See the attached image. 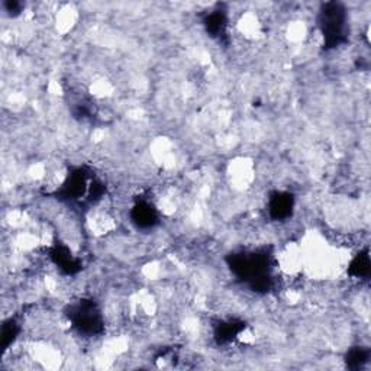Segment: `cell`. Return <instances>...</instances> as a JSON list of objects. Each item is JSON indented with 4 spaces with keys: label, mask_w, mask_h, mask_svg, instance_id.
I'll use <instances>...</instances> for the list:
<instances>
[{
    "label": "cell",
    "mask_w": 371,
    "mask_h": 371,
    "mask_svg": "<svg viewBox=\"0 0 371 371\" xmlns=\"http://www.w3.org/2000/svg\"><path fill=\"white\" fill-rule=\"evenodd\" d=\"M18 333H19V327L13 319H9L8 322L3 324V328H2V347H3V349H8L12 345V343L16 340Z\"/></svg>",
    "instance_id": "cell-11"
},
{
    "label": "cell",
    "mask_w": 371,
    "mask_h": 371,
    "mask_svg": "<svg viewBox=\"0 0 371 371\" xmlns=\"http://www.w3.org/2000/svg\"><path fill=\"white\" fill-rule=\"evenodd\" d=\"M228 264L232 273L254 292L265 293L272 289V256L267 249L237 252L229 257Z\"/></svg>",
    "instance_id": "cell-1"
},
{
    "label": "cell",
    "mask_w": 371,
    "mask_h": 371,
    "mask_svg": "<svg viewBox=\"0 0 371 371\" xmlns=\"http://www.w3.org/2000/svg\"><path fill=\"white\" fill-rule=\"evenodd\" d=\"M131 219L138 228H153L158 222V212L148 200H140L131 211Z\"/></svg>",
    "instance_id": "cell-6"
},
{
    "label": "cell",
    "mask_w": 371,
    "mask_h": 371,
    "mask_svg": "<svg viewBox=\"0 0 371 371\" xmlns=\"http://www.w3.org/2000/svg\"><path fill=\"white\" fill-rule=\"evenodd\" d=\"M70 322L83 335L93 336L104 331V319L99 306L90 299H81L70 306L69 313Z\"/></svg>",
    "instance_id": "cell-3"
},
{
    "label": "cell",
    "mask_w": 371,
    "mask_h": 371,
    "mask_svg": "<svg viewBox=\"0 0 371 371\" xmlns=\"http://www.w3.org/2000/svg\"><path fill=\"white\" fill-rule=\"evenodd\" d=\"M348 273L352 277H358V279H368L370 276V256H368V249H364L352 258L349 267H348Z\"/></svg>",
    "instance_id": "cell-9"
},
{
    "label": "cell",
    "mask_w": 371,
    "mask_h": 371,
    "mask_svg": "<svg viewBox=\"0 0 371 371\" xmlns=\"http://www.w3.org/2000/svg\"><path fill=\"white\" fill-rule=\"evenodd\" d=\"M49 257L54 261V264L65 274H74L80 272L81 263L72 254L69 247L64 244H57L49 252Z\"/></svg>",
    "instance_id": "cell-5"
},
{
    "label": "cell",
    "mask_w": 371,
    "mask_h": 371,
    "mask_svg": "<svg viewBox=\"0 0 371 371\" xmlns=\"http://www.w3.org/2000/svg\"><path fill=\"white\" fill-rule=\"evenodd\" d=\"M318 26L322 33L325 48H335L345 41L347 10L341 3L329 2L319 10Z\"/></svg>",
    "instance_id": "cell-2"
},
{
    "label": "cell",
    "mask_w": 371,
    "mask_h": 371,
    "mask_svg": "<svg viewBox=\"0 0 371 371\" xmlns=\"http://www.w3.org/2000/svg\"><path fill=\"white\" fill-rule=\"evenodd\" d=\"M245 325L240 320H225V322L217 324L215 328V340L219 344H229L235 341L244 331Z\"/></svg>",
    "instance_id": "cell-7"
},
{
    "label": "cell",
    "mask_w": 371,
    "mask_h": 371,
    "mask_svg": "<svg viewBox=\"0 0 371 371\" xmlns=\"http://www.w3.org/2000/svg\"><path fill=\"white\" fill-rule=\"evenodd\" d=\"M206 31L215 38H221L225 35V31L228 26V18L225 12L222 10H213L205 18Z\"/></svg>",
    "instance_id": "cell-8"
},
{
    "label": "cell",
    "mask_w": 371,
    "mask_h": 371,
    "mask_svg": "<svg viewBox=\"0 0 371 371\" xmlns=\"http://www.w3.org/2000/svg\"><path fill=\"white\" fill-rule=\"evenodd\" d=\"M368 361V351L363 347H354L347 354V365L349 368H360Z\"/></svg>",
    "instance_id": "cell-10"
},
{
    "label": "cell",
    "mask_w": 371,
    "mask_h": 371,
    "mask_svg": "<svg viewBox=\"0 0 371 371\" xmlns=\"http://www.w3.org/2000/svg\"><path fill=\"white\" fill-rule=\"evenodd\" d=\"M295 208V197L289 192H274L268 199V213L274 221L288 219Z\"/></svg>",
    "instance_id": "cell-4"
}]
</instances>
